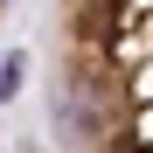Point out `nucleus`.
<instances>
[{"label": "nucleus", "mask_w": 153, "mask_h": 153, "mask_svg": "<svg viewBox=\"0 0 153 153\" xmlns=\"http://www.w3.org/2000/svg\"><path fill=\"white\" fill-rule=\"evenodd\" d=\"M56 132L70 153H153V0L63 7L56 28Z\"/></svg>", "instance_id": "obj_1"}, {"label": "nucleus", "mask_w": 153, "mask_h": 153, "mask_svg": "<svg viewBox=\"0 0 153 153\" xmlns=\"http://www.w3.org/2000/svg\"><path fill=\"white\" fill-rule=\"evenodd\" d=\"M14 84H21V56H0V97H14Z\"/></svg>", "instance_id": "obj_2"}]
</instances>
